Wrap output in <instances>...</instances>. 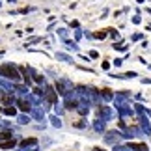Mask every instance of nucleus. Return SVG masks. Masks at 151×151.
Segmentation results:
<instances>
[{
    "label": "nucleus",
    "mask_w": 151,
    "mask_h": 151,
    "mask_svg": "<svg viewBox=\"0 0 151 151\" xmlns=\"http://www.w3.org/2000/svg\"><path fill=\"white\" fill-rule=\"evenodd\" d=\"M36 144H37L36 138H26V140H22V142L19 144V149H17V151H26L28 147H34Z\"/></svg>",
    "instance_id": "nucleus-3"
},
{
    "label": "nucleus",
    "mask_w": 151,
    "mask_h": 151,
    "mask_svg": "<svg viewBox=\"0 0 151 151\" xmlns=\"http://www.w3.org/2000/svg\"><path fill=\"white\" fill-rule=\"evenodd\" d=\"M17 104H19V108L22 110V112H28V110H30V104H28V101H24V99H19Z\"/></svg>",
    "instance_id": "nucleus-7"
},
{
    "label": "nucleus",
    "mask_w": 151,
    "mask_h": 151,
    "mask_svg": "<svg viewBox=\"0 0 151 151\" xmlns=\"http://www.w3.org/2000/svg\"><path fill=\"white\" fill-rule=\"evenodd\" d=\"M0 112L6 114V116H15L17 110H15V106H6V108H0Z\"/></svg>",
    "instance_id": "nucleus-8"
},
{
    "label": "nucleus",
    "mask_w": 151,
    "mask_h": 151,
    "mask_svg": "<svg viewBox=\"0 0 151 151\" xmlns=\"http://www.w3.org/2000/svg\"><path fill=\"white\" fill-rule=\"evenodd\" d=\"M0 75L2 77H6V78H11V80H19L21 78V75H19V69L17 67H13L11 63H4V65H0Z\"/></svg>",
    "instance_id": "nucleus-1"
},
{
    "label": "nucleus",
    "mask_w": 151,
    "mask_h": 151,
    "mask_svg": "<svg viewBox=\"0 0 151 151\" xmlns=\"http://www.w3.org/2000/svg\"><path fill=\"white\" fill-rule=\"evenodd\" d=\"M103 97H104V99L108 101V99H112V93H110L108 90H104V91H103Z\"/></svg>",
    "instance_id": "nucleus-13"
},
{
    "label": "nucleus",
    "mask_w": 151,
    "mask_h": 151,
    "mask_svg": "<svg viewBox=\"0 0 151 151\" xmlns=\"http://www.w3.org/2000/svg\"><path fill=\"white\" fill-rule=\"evenodd\" d=\"M127 149H132V151H149V147L146 146V144H140V142H131L129 146H127Z\"/></svg>",
    "instance_id": "nucleus-5"
},
{
    "label": "nucleus",
    "mask_w": 151,
    "mask_h": 151,
    "mask_svg": "<svg viewBox=\"0 0 151 151\" xmlns=\"http://www.w3.org/2000/svg\"><path fill=\"white\" fill-rule=\"evenodd\" d=\"M52 125H54V127H60L62 123H60V119H58V118H52Z\"/></svg>",
    "instance_id": "nucleus-14"
},
{
    "label": "nucleus",
    "mask_w": 151,
    "mask_h": 151,
    "mask_svg": "<svg viewBox=\"0 0 151 151\" xmlns=\"http://www.w3.org/2000/svg\"><path fill=\"white\" fill-rule=\"evenodd\" d=\"M119 138H121V134L118 131H110L108 134L104 136V142H106V144H114V146H116V144L119 142Z\"/></svg>",
    "instance_id": "nucleus-2"
},
{
    "label": "nucleus",
    "mask_w": 151,
    "mask_h": 151,
    "mask_svg": "<svg viewBox=\"0 0 151 151\" xmlns=\"http://www.w3.org/2000/svg\"><path fill=\"white\" fill-rule=\"evenodd\" d=\"M93 151H104V149H101V147H93Z\"/></svg>",
    "instance_id": "nucleus-16"
},
{
    "label": "nucleus",
    "mask_w": 151,
    "mask_h": 151,
    "mask_svg": "<svg viewBox=\"0 0 151 151\" xmlns=\"http://www.w3.org/2000/svg\"><path fill=\"white\" fill-rule=\"evenodd\" d=\"M112 151H129V149H127L125 146H119V144H116V146H114V149Z\"/></svg>",
    "instance_id": "nucleus-11"
},
{
    "label": "nucleus",
    "mask_w": 151,
    "mask_h": 151,
    "mask_svg": "<svg viewBox=\"0 0 151 151\" xmlns=\"http://www.w3.org/2000/svg\"><path fill=\"white\" fill-rule=\"evenodd\" d=\"M93 127H95V131H97V132H103V131H104V121H103V119L95 121V125H93Z\"/></svg>",
    "instance_id": "nucleus-9"
},
{
    "label": "nucleus",
    "mask_w": 151,
    "mask_h": 151,
    "mask_svg": "<svg viewBox=\"0 0 151 151\" xmlns=\"http://www.w3.org/2000/svg\"><path fill=\"white\" fill-rule=\"evenodd\" d=\"M15 146H17V142L9 138L8 142H2V144H0V149H11V147H15Z\"/></svg>",
    "instance_id": "nucleus-6"
},
{
    "label": "nucleus",
    "mask_w": 151,
    "mask_h": 151,
    "mask_svg": "<svg viewBox=\"0 0 151 151\" xmlns=\"http://www.w3.org/2000/svg\"><path fill=\"white\" fill-rule=\"evenodd\" d=\"M30 151H37V149H36V147H34V149H30Z\"/></svg>",
    "instance_id": "nucleus-17"
},
{
    "label": "nucleus",
    "mask_w": 151,
    "mask_h": 151,
    "mask_svg": "<svg viewBox=\"0 0 151 151\" xmlns=\"http://www.w3.org/2000/svg\"><path fill=\"white\" fill-rule=\"evenodd\" d=\"M95 37L97 39H104L106 37V32H95Z\"/></svg>",
    "instance_id": "nucleus-12"
},
{
    "label": "nucleus",
    "mask_w": 151,
    "mask_h": 151,
    "mask_svg": "<svg viewBox=\"0 0 151 151\" xmlns=\"http://www.w3.org/2000/svg\"><path fill=\"white\" fill-rule=\"evenodd\" d=\"M9 138H11V132H8V131L0 132V140H9Z\"/></svg>",
    "instance_id": "nucleus-10"
},
{
    "label": "nucleus",
    "mask_w": 151,
    "mask_h": 151,
    "mask_svg": "<svg viewBox=\"0 0 151 151\" xmlns=\"http://www.w3.org/2000/svg\"><path fill=\"white\" fill-rule=\"evenodd\" d=\"M45 99H47L49 103H52V104H54V103L58 101L56 90H54V88H47V90H45Z\"/></svg>",
    "instance_id": "nucleus-4"
},
{
    "label": "nucleus",
    "mask_w": 151,
    "mask_h": 151,
    "mask_svg": "<svg viewBox=\"0 0 151 151\" xmlns=\"http://www.w3.org/2000/svg\"><path fill=\"white\" fill-rule=\"evenodd\" d=\"M19 121H21V123H28V118H26V116H22V118H21Z\"/></svg>",
    "instance_id": "nucleus-15"
}]
</instances>
